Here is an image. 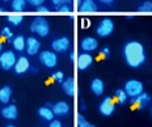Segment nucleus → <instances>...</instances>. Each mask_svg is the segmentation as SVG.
<instances>
[{
  "label": "nucleus",
  "mask_w": 152,
  "mask_h": 127,
  "mask_svg": "<svg viewBox=\"0 0 152 127\" xmlns=\"http://www.w3.org/2000/svg\"><path fill=\"white\" fill-rule=\"evenodd\" d=\"M7 20H8L9 24L15 25V26H18V25L23 23L24 17H23V16H20V15H13V16H8Z\"/></svg>",
  "instance_id": "obj_24"
},
{
  "label": "nucleus",
  "mask_w": 152,
  "mask_h": 127,
  "mask_svg": "<svg viewBox=\"0 0 152 127\" xmlns=\"http://www.w3.org/2000/svg\"><path fill=\"white\" fill-rule=\"evenodd\" d=\"M77 126L79 127H96L94 125H92V123L88 122V120L85 119L81 114H79L77 115Z\"/></svg>",
  "instance_id": "obj_25"
},
{
  "label": "nucleus",
  "mask_w": 152,
  "mask_h": 127,
  "mask_svg": "<svg viewBox=\"0 0 152 127\" xmlns=\"http://www.w3.org/2000/svg\"><path fill=\"white\" fill-rule=\"evenodd\" d=\"M25 5H26V0H12L11 7L15 12H21L24 11Z\"/></svg>",
  "instance_id": "obj_22"
},
{
  "label": "nucleus",
  "mask_w": 152,
  "mask_h": 127,
  "mask_svg": "<svg viewBox=\"0 0 152 127\" xmlns=\"http://www.w3.org/2000/svg\"><path fill=\"white\" fill-rule=\"evenodd\" d=\"M125 93L127 97H138L143 93V84L139 80H129L125 82Z\"/></svg>",
  "instance_id": "obj_4"
},
{
  "label": "nucleus",
  "mask_w": 152,
  "mask_h": 127,
  "mask_svg": "<svg viewBox=\"0 0 152 127\" xmlns=\"http://www.w3.org/2000/svg\"><path fill=\"white\" fill-rule=\"evenodd\" d=\"M80 47L84 50V53L94 51V50H97V47H99V42H97V39L93 37H85L81 39Z\"/></svg>",
  "instance_id": "obj_10"
},
{
  "label": "nucleus",
  "mask_w": 152,
  "mask_h": 127,
  "mask_svg": "<svg viewBox=\"0 0 152 127\" xmlns=\"http://www.w3.org/2000/svg\"><path fill=\"white\" fill-rule=\"evenodd\" d=\"M26 3H29L30 5H33V7H41V5H43V3H45V0H26Z\"/></svg>",
  "instance_id": "obj_29"
},
{
  "label": "nucleus",
  "mask_w": 152,
  "mask_h": 127,
  "mask_svg": "<svg viewBox=\"0 0 152 127\" xmlns=\"http://www.w3.org/2000/svg\"><path fill=\"white\" fill-rule=\"evenodd\" d=\"M53 113L54 115H66V114L69 113V105L67 102H63V101H59L53 106Z\"/></svg>",
  "instance_id": "obj_13"
},
{
  "label": "nucleus",
  "mask_w": 152,
  "mask_h": 127,
  "mask_svg": "<svg viewBox=\"0 0 152 127\" xmlns=\"http://www.w3.org/2000/svg\"><path fill=\"white\" fill-rule=\"evenodd\" d=\"M38 115H39L42 119L49 120V122H51V120L54 119L53 109H49V107H46V106H42V107L38 109Z\"/></svg>",
  "instance_id": "obj_20"
},
{
  "label": "nucleus",
  "mask_w": 152,
  "mask_h": 127,
  "mask_svg": "<svg viewBox=\"0 0 152 127\" xmlns=\"http://www.w3.org/2000/svg\"><path fill=\"white\" fill-rule=\"evenodd\" d=\"M5 127H15L13 125H8V126H5Z\"/></svg>",
  "instance_id": "obj_38"
},
{
  "label": "nucleus",
  "mask_w": 152,
  "mask_h": 127,
  "mask_svg": "<svg viewBox=\"0 0 152 127\" xmlns=\"http://www.w3.org/2000/svg\"><path fill=\"white\" fill-rule=\"evenodd\" d=\"M4 1H9V0H4Z\"/></svg>",
  "instance_id": "obj_41"
},
{
  "label": "nucleus",
  "mask_w": 152,
  "mask_h": 127,
  "mask_svg": "<svg viewBox=\"0 0 152 127\" xmlns=\"http://www.w3.org/2000/svg\"><path fill=\"white\" fill-rule=\"evenodd\" d=\"M1 50H3V45L0 43V54H1Z\"/></svg>",
  "instance_id": "obj_37"
},
{
  "label": "nucleus",
  "mask_w": 152,
  "mask_h": 127,
  "mask_svg": "<svg viewBox=\"0 0 152 127\" xmlns=\"http://www.w3.org/2000/svg\"><path fill=\"white\" fill-rule=\"evenodd\" d=\"M138 12H152V1H144L137 8Z\"/></svg>",
  "instance_id": "obj_26"
},
{
  "label": "nucleus",
  "mask_w": 152,
  "mask_h": 127,
  "mask_svg": "<svg viewBox=\"0 0 152 127\" xmlns=\"http://www.w3.org/2000/svg\"><path fill=\"white\" fill-rule=\"evenodd\" d=\"M49 127H62V123H61V120H58V119H53L51 122H50Z\"/></svg>",
  "instance_id": "obj_31"
},
{
  "label": "nucleus",
  "mask_w": 152,
  "mask_h": 127,
  "mask_svg": "<svg viewBox=\"0 0 152 127\" xmlns=\"http://www.w3.org/2000/svg\"><path fill=\"white\" fill-rule=\"evenodd\" d=\"M99 1H101L105 5H109V7H112V5L114 4V0H99Z\"/></svg>",
  "instance_id": "obj_32"
},
{
  "label": "nucleus",
  "mask_w": 152,
  "mask_h": 127,
  "mask_svg": "<svg viewBox=\"0 0 152 127\" xmlns=\"http://www.w3.org/2000/svg\"><path fill=\"white\" fill-rule=\"evenodd\" d=\"M13 47L15 50H17V51H23V50L26 47V39L23 37V36H17L13 38Z\"/></svg>",
  "instance_id": "obj_21"
},
{
  "label": "nucleus",
  "mask_w": 152,
  "mask_h": 127,
  "mask_svg": "<svg viewBox=\"0 0 152 127\" xmlns=\"http://www.w3.org/2000/svg\"><path fill=\"white\" fill-rule=\"evenodd\" d=\"M3 11H4V8H0V12H3Z\"/></svg>",
  "instance_id": "obj_39"
},
{
  "label": "nucleus",
  "mask_w": 152,
  "mask_h": 127,
  "mask_svg": "<svg viewBox=\"0 0 152 127\" xmlns=\"http://www.w3.org/2000/svg\"><path fill=\"white\" fill-rule=\"evenodd\" d=\"M62 89L67 96L72 97L75 94V80L72 77H67L62 82Z\"/></svg>",
  "instance_id": "obj_14"
},
{
  "label": "nucleus",
  "mask_w": 152,
  "mask_h": 127,
  "mask_svg": "<svg viewBox=\"0 0 152 127\" xmlns=\"http://www.w3.org/2000/svg\"><path fill=\"white\" fill-rule=\"evenodd\" d=\"M13 68H15L16 74L23 75L30 68V63H29V60H28V58H25V56H20V58L16 60V64H15Z\"/></svg>",
  "instance_id": "obj_11"
},
{
  "label": "nucleus",
  "mask_w": 152,
  "mask_h": 127,
  "mask_svg": "<svg viewBox=\"0 0 152 127\" xmlns=\"http://www.w3.org/2000/svg\"><path fill=\"white\" fill-rule=\"evenodd\" d=\"M1 114H3L4 118H7L9 120H15L16 118H17V115H18V110H17V107H16L15 105H9V106L4 107V109L1 110Z\"/></svg>",
  "instance_id": "obj_16"
},
{
  "label": "nucleus",
  "mask_w": 152,
  "mask_h": 127,
  "mask_svg": "<svg viewBox=\"0 0 152 127\" xmlns=\"http://www.w3.org/2000/svg\"><path fill=\"white\" fill-rule=\"evenodd\" d=\"M93 63V56L88 53H81L79 54L77 56V68L80 71H84V69L89 68Z\"/></svg>",
  "instance_id": "obj_9"
},
{
  "label": "nucleus",
  "mask_w": 152,
  "mask_h": 127,
  "mask_svg": "<svg viewBox=\"0 0 152 127\" xmlns=\"http://www.w3.org/2000/svg\"><path fill=\"white\" fill-rule=\"evenodd\" d=\"M113 30H114V23H113L112 18H109V17L102 18V20L100 21V24L97 25V28H96L97 36L101 37V38L109 37L110 34L113 33Z\"/></svg>",
  "instance_id": "obj_3"
},
{
  "label": "nucleus",
  "mask_w": 152,
  "mask_h": 127,
  "mask_svg": "<svg viewBox=\"0 0 152 127\" xmlns=\"http://www.w3.org/2000/svg\"><path fill=\"white\" fill-rule=\"evenodd\" d=\"M39 47H41V42L34 37H29L26 38V51L29 55H36V54L39 51Z\"/></svg>",
  "instance_id": "obj_12"
},
{
  "label": "nucleus",
  "mask_w": 152,
  "mask_h": 127,
  "mask_svg": "<svg viewBox=\"0 0 152 127\" xmlns=\"http://www.w3.org/2000/svg\"><path fill=\"white\" fill-rule=\"evenodd\" d=\"M123 59L131 68H138L145 62V49L139 41H129L122 49Z\"/></svg>",
  "instance_id": "obj_1"
},
{
  "label": "nucleus",
  "mask_w": 152,
  "mask_h": 127,
  "mask_svg": "<svg viewBox=\"0 0 152 127\" xmlns=\"http://www.w3.org/2000/svg\"><path fill=\"white\" fill-rule=\"evenodd\" d=\"M39 62L47 68H54L58 63V56L54 51H42L39 54Z\"/></svg>",
  "instance_id": "obj_6"
},
{
  "label": "nucleus",
  "mask_w": 152,
  "mask_h": 127,
  "mask_svg": "<svg viewBox=\"0 0 152 127\" xmlns=\"http://www.w3.org/2000/svg\"><path fill=\"white\" fill-rule=\"evenodd\" d=\"M37 11L38 12H49V8H47L46 5H41V7L37 8Z\"/></svg>",
  "instance_id": "obj_33"
},
{
  "label": "nucleus",
  "mask_w": 152,
  "mask_h": 127,
  "mask_svg": "<svg viewBox=\"0 0 152 127\" xmlns=\"http://www.w3.org/2000/svg\"><path fill=\"white\" fill-rule=\"evenodd\" d=\"M80 12H96L97 11V5L96 3L93 1V0H83V1L80 3Z\"/></svg>",
  "instance_id": "obj_18"
},
{
  "label": "nucleus",
  "mask_w": 152,
  "mask_h": 127,
  "mask_svg": "<svg viewBox=\"0 0 152 127\" xmlns=\"http://www.w3.org/2000/svg\"><path fill=\"white\" fill-rule=\"evenodd\" d=\"M53 77H54V80L55 81H58V82H63L64 81V75H63V72L62 71H58V72H55V74H53Z\"/></svg>",
  "instance_id": "obj_27"
},
{
  "label": "nucleus",
  "mask_w": 152,
  "mask_h": 127,
  "mask_svg": "<svg viewBox=\"0 0 152 127\" xmlns=\"http://www.w3.org/2000/svg\"><path fill=\"white\" fill-rule=\"evenodd\" d=\"M11 96H12V88L9 85H5L0 89V102L3 104H8L9 100H11Z\"/></svg>",
  "instance_id": "obj_19"
},
{
  "label": "nucleus",
  "mask_w": 152,
  "mask_h": 127,
  "mask_svg": "<svg viewBox=\"0 0 152 127\" xmlns=\"http://www.w3.org/2000/svg\"><path fill=\"white\" fill-rule=\"evenodd\" d=\"M101 53H102L105 56H109V55H110V50L107 49V47H104V49L101 50Z\"/></svg>",
  "instance_id": "obj_34"
},
{
  "label": "nucleus",
  "mask_w": 152,
  "mask_h": 127,
  "mask_svg": "<svg viewBox=\"0 0 152 127\" xmlns=\"http://www.w3.org/2000/svg\"><path fill=\"white\" fill-rule=\"evenodd\" d=\"M1 36L5 37V38H7V39L9 41V39L12 38V36H13V34H12V31H11V29H9V28H3V29H1Z\"/></svg>",
  "instance_id": "obj_28"
},
{
  "label": "nucleus",
  "mask_w": 152,
  "mask_h": 127,
  "mask_svg": "<svg viewBox=\"0 0 152 127\" xmlns=\"http://www.w3.org/2000/svg\"><path fill=\"white\" fill-rule=\"evenodd\" d=\"M58 11H61V12H71L72 11V5H66V4H62V5H59L58 8Z\"/></svg>",
  "instance_id": "obj_30"
},
{
  "label": "nucleus",
  "mask_w": 152,
  "mask_h": 127,
  "mask_svg": "<svg viewBox=\"0 0 152 127\" xmlns=\"http://www.w3.org/2000/svg\"><path fill=\"white\" fill-rule=\"evenodd\" d=\"M62 4H66V5H71L72 4V0H63Z\"/></svg>",
  "instance_id": "obj_36"
},
{
  "label": "nucleus",
  "mask_w": 152,
  "mask_h": 127,
  "mask_svg": "<svg viewBox=\"0 0 152 127\" xmlns=\"http://www.w3.org/2000/svg\"><path fill=\"white\" fill-rule=\"evenodd\" d=\"M151 115H152V107H151Z\"/></svg>",
  "instance_id": "obj_40"
},
{
  "label": "nucleus",
  "mask_w": 152,
  "mask_h": 127,
  "mask_svg": "<svg viewBox=\"0 0 152 127\" xmlns=\"http://www.w3.org/2000/svg\"><path fill=\"white\" fill-rule=\"evenodd\" d=\"M115 98H117V101H118V104H121V105H123L126 102V101H127V94L125 93V91L123 89H117L115 91Z\"/></svg>",
  "instance_id": "obj_23"
},
{
  "label": "nucleus",
  "mask_w": 152,
  "mask_h": 127,
  "mask_svg": "<svg viewBox=\"0 0 152 127\" xmlns=\"http://www.w3.org/2000/svg\"><path fill=\"white\" fill-rule=\"evenodd\" d=\"M115 110V104H114L112 97H105L101 101L100 106H99V112L102 114L104 117H110Z\"/></svg>",
  "instance_id": "obj_7"
},
{
  "label": "nucleus",
  "mask_w": 152,
  "mask_h": 127,
  "mask_svg": "<svg viewBox=\"0 0 152 127\" xmlns=\"http://www.w3.org/2000/svg\"><path fill=\"white\" fill-rule=\"evenodd\" d=\"M30 31L31 33H36L39 37H47L50 33V25L47 23V20L45 17H34L33 21L30 24Z\"/></svg>",
  "instance_id": "obj_2"
},
{
  "label": "nucleus",
  "mask_w": 152,
  "mask_h": 127,
  "mask_svg": "<svg viewBox=\"0 0 152 127\" xmlns=\"http://www.w3.org/2000/svg\"><path fill=\"white\" fill-rule=\"evenodd\" d=\"M51 1H53L54 7H55V8H58V7H59V5H61V4H62V1H63V0H51Z\"/></svg>",
  "instance_id": "obj_35"
},
{
  "label": "nucleus",
  "mask_w": 152,
  "mask_h": 127,
  "mask_svg": "<svg viewBox=\"0 0 152 127\" xmlns=\"http://www.w3.org/2000/svg\"><path fill=\"white\" fill-rule=\"evenodd\" d=\"M69 45H71V42H69V39L67 37H59L53 41L51 47H53L54 53H64L66 50L69 49Z\"/></svg>",
  "instance_id": "obj_8"
},
{
  "label": "nucleus",
  "mask_w": 152,
  "mask_h": 127,
  "mask_svg": "<svg viewBox=\"0 0 152 127\" xmlns=\"http://www.w3.org/2000/svg\"><path fill=\"white\" fill-rule=\"evenodd\" d=\"M134 101L138 104V106H139V109L140 110H144L145 107H147V105L151 102V96H148L147 93H142L140 96H138V97H135L134 98Z\"/></svg>",
  "instance_id": "obj_17"
},
{
  "label": "nucleus",
  "mask_w": 152,
  "mask_h": 127,
  "mask_svg": "<svg viewBox=\"0 0 152 127\" xmlns=\"http://www.w3.org/2000/svg\"><path fill=\"white\" fill-rule=\"evenodd\" d=\"M91 91L93 92V94L96 96H101L105 91V85H104V81L101 79H93L91 82Z\"/></svg>",
  "instance_id": "obj_15"
},
{
  "label": "nucleus",
  "mask_w": 152,
  "mask_h": 127,
  "mask_svg": "<svg viewBox=\"0 0 152 127\" xmlns=\"http://www.w3.org/2000/svg\"><path fill=\"white\" fill-rule=\"evenodd\" d=\"M16 60H17L16 59V54L12 50L4 51L0 54V67L4 69V71H8V69L15 67Z\"/></svg>",
  "instance_id": "obj_5"
}]
</instances>
